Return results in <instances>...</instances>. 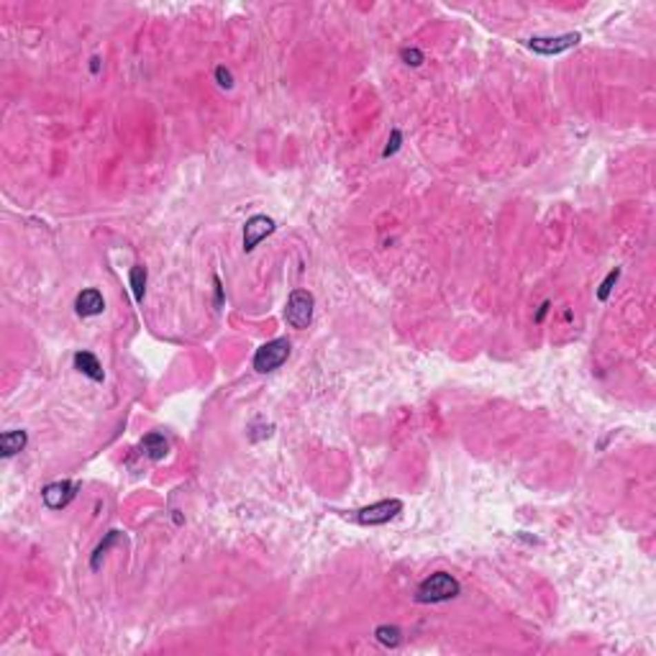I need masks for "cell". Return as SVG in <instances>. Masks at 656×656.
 <instances>
[{"instance_id":"cell-4","label":"cell","mask_w":656,"mask_h":656,"mask_svg":"<svg viewBox=\"0 0 656 656\" xmlns=\"http://www.w3.org/2000/svg\"><path fill=\"white\" fill-rule=\"evenodd\" d=\"M403 510V503L400 500H379L375 505H367L357 513V521L361 526H382V523L392 521L397 513Z\"/></svg>"},{"instance_id":"cell-3","label":"cell","mask_w":656,"mask_h":656,"mask_svg":"<svg viewBox=\"0 0 656 656\" xmlns=\"http://www.w3.org/2000/svg\"><path fill=\"white\" fill-rule=\"evenodd\" d=\"M285 321L292 328H308L313 321V295L308 290H292L285 308Z\"/></svg>"},{"instance_id":"cell-16","label":"cell","mask_w":656,"mask_h":656,"mask_svg":"<svg viewBox=\"0 0 656 656\" xmlns=\"http://www.w3.org/2000/svg\"><path fill=\"white\" fill-rule=\"evenodd\" d=\"M400 57H403V62L410 64V67H418V64L423 62V54L418 52V49H403Z\"/></svg>"},{"instance_id":"cell-11","label":"cell","mask_w":656,"mask_h":656,"mask_svg":"<svg viewBox=\"0 0 656 656\" xmlns=\"http://www.w3.org/2000/svg\"><path fill=\"white\" fill-rule=\"evenodd\" d=\"M26 431H6L3 436H0V454L8 459L13 457V454H19V451H23V446H26Z\"/></svg>"},{"instance_id":"cell-7","label":"cell","mask_w":656,"mask_h":656,"mask_svg":"<svg viewBox=\"0 0 656 656\" xmlns=\"http://www.w3.org/2000/svg\"><path fill=\"white\" fill-rule=\"evenodd\" d=\"M275 231V221L267 216H252L243 226V252H252L254 246Z\"/></svg>"},{"instance_id":"cell-10","label":"cell","mask_w":656,"mask_h":656,"mask_svg":"<svg viewBox=\"0 0 656 656\" xmlns=\"http://www.w3.org/2000/svg\"><path fill=\"white\" fill-rule=\"evenodd\" d=\"M141 449H144V454L152 459V461H159V459L167 457L170 441L164 439L162 433H149V436H144V441H141Z\"/></svg>"},{"instance_id":"cell-12","label":"cell","mask_w":656,"mask_h":656,"mask_svg":"<svg viewBox=\"0 0 656 656\" xmlns=\"http://www.w3.org/2000/svg\"><path fill=\"white\" fill-rule=\"evenodd\" d=\"M375 636H377V641L382 646H390V648H395L397 644L403 641V633H400L397 626H379V628L375 630Z\"/></svg>"},{"instance_id":"cell-8","label":"cell","mask_w":656,"mask_h":656,"mask_svg":"<svg viewBox=\"0 0 656 656\" xmlns=\"http://www.w3.org/2000/svg\"><path fill=\"white\" fill-rule=\"evenodd\" d=\"M74 308H77L80 315H100L106 310V300H103V295H100L98 290L90 288V290H82L80 295H77Z\"/></svg>"},{"instance_id":"cell-2","label":"cell","mask_w":656,"mask_h":656,"mask_svg":"<svg viewBox=\"0 0 656 656\" xmlns=\"http://www.w3.org/2000/svg\"><path fill=\"white\" fill-rule=\"evenodd\" d=\"M290 357V341L288 339H275V341H267L264 346H259L257 349V354H254V369L257 372H261V375H267V372H272V369L282 367L285 361H288Z\"/></svg>"},{"instance_id":"cell-18","label":"cell","mask_w":656,"mask_h":656,"mask_svg":"<svg viewBox=\"0 0 656 656\" xmlns=\"http://www.w3.org/2000/svg\"><path fill=\"white\" fill-rule=\"evenodd\" d=\"M216 77H218V85H221V88H231V85H234V80H231V72H228L226 67H218Z\"/></svg>"},{"instance_id":"cell-9","label":"cell","mask_w":656,"mask_h":656,"mask_svg":"<svg viewBox=\"0 0 656 656\" xmlns=\"http://www.w3.org/2000/svg\"><path fill=\"white\" fill-rule=\"evenodd\" d=\"M74 367H77V372L88 375V377L95 379V382H103V377H106L98 357L90 354V351H77V354H74Z\"/></svg>"},{"instance_id":"cell-1","label":"cell","mask_w":656,"mask_h":656,"mask_svg":"<svg viewBox=\"0 0 656 656\" xmlns=\"http://www.w3.org/2000/svg\"><path fill=\"white\" fill-rule=\"evenodd\" d=\"M459 582L446 572H436V575L426 577L421 584H418V593H415V600L418 602H444L451 600L459 595Z\"/></svg>"},{"instance_id":"cell-17","label":"cell","mask_w":656,"mask_h":656,"mask_svg":"<svg viewBox=\"0 0 656 656\" xmlns=\"http://www.w3.org/2000/svg\"><path fill=\"white\" fill-rule=\"evenodd\" d=\"M400 141H403V136H400V131H392V136H390V141H387V146H385V152H382V157H392V154L400 149Z\"/></svg>"},{"instance_id":"cell-5","label":"cell","mask_w":656,"mask_h":656,"mask_svg":"<svg viewBox=\"0 0 656 656\" xmlns=\"http://www.w3.org/2000/svg\"><path fill=\"white\" fill-rule=\"evenodd\" d=\"M579 44V34H564V37H533L528 41V46L536 54H561L566 49Z\"/></svg>"},{"instance_id":"cell-14","label":"cell","mask_w":656,"mask_h":656,"mask_svg":"<svg viewBox=\"0 0 656 656\" xmlns=\"http://www.w3.org/2000/svg\"><path fill=\"white\" fill-rule=\"evenodd\" d=\"M116 541H118V530H110L108 536H106V541H103V544H100V546L95 548V554H92V561H90L92 569H98V566H100V559H103V554H106V551H108V548L113 546Z\"/></svg>"},{"instance_id":"cell-13","label":"cell","mask_w":656,"mask_h":656,"mask_svg":"<svg viewBox=\"0 0 656 656\" xmlns=\"http://www.w3.org/2000/svg\"><path fill=\"white\" fill-rule=\"evenodd\" d=\"M131 290H134L136 303H141V300H144V292H146V270L144 267H134V270H131Z\"/></svg>"},{"instance_id":"cell-19","label":"cell","mask_w":656,"mask_h":656,"mask_svg":"<svg viewBox=\"0 0 656 656\" xmlns=\"http://www.w3.org/2000/svg\"><path fill=\"white\" fill-rule=\"evenodd\" d=\"M90 62H92V64H90V70H92V72H98V67H100V59H98V57H95V59H90Z\"/></svg>"},{"instance_id":"cell-6","label":"cell","mask_w":656,"mask_h":656,"mask_svg":"<svg viewBox=\"0 0 656 656\" xmlns=\"http://www.w3.org/2000/svg\"><path fill=\"white\" fill-rule=\"evenodd\" d=\"M74 495H77V485L62 479V482H52V485H46L41 497H44L46 508H52V510H62V508H67V505L72 503Z\"/></svg>"},{"instance_id":"cell-15","label":"cell","mask_w":656,"mask_h":656,"mask_svg":"<svg viewBox=\"0 0 656 656\" xmlns=\"http://www.w3.org/2000/svg\"><path fill=\"white\" fill-rule=\"evenodd\" d=\"M618 277H620V270H618V267H615V270H610V272H608V277L602 279L600 290H597V297H600V300H608V295H610L613 285H615V282H618Z\"/></svg>"}]
</instances>
